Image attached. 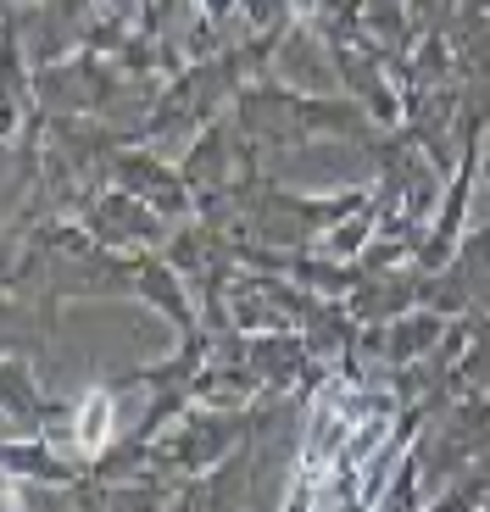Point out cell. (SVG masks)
Wrapping results in <instances>:
<instances>
[{"label": "cell", "instance_id": "cell-1", "mask_svg": "<svg viewBox=\"0 0 490 512\" xmlns=\"http://www.w3.org/2000/svg\"><path fill=\"white\" fill-rule=\"evenodd\" d=\"M479 145H485V123L463 117V151H457V179L452 190L440 195L435 218H429L424 240H418V273H440L446 262H457V245H463V218H468V195H474V179H479Z\"/></svg>", "mask_w": 490, "mask_h": 512}, {"label": "cell", "instance_id": "cell-5", "mask_svg": "<svg viewBox=\"0 0 490 512\" xmlns=\"http://www.w3.org/2000/svg\"><path fill=\"white\" fill-rule=\"evenodd\" d=\"M112 407H117V390H90V396L67 412L73 440H78V451H84V457H101V451L112 446Z\"/></svg>", "mask_w": 490, "mask_h": 512}, {"label": "cell", "instance_id": "cell-3", "mask_svg": "<svg viewBox=\"0 0 490 512\" xmlns=\"http://www.w3.org/2000/svg\"><path fill=\"white\" fill-rule=\"evenodd\" d=\"M106 173H112V184L134 190L140 201H151L168 223H184V218H195V212H201L190 179H184V167L162 162V156L140 151V145H117V151H106Z\"/></svg>", "mask_w": 490, "mask_h": 512}, {"label": "cell", "instance_id": "cell-8", "mask_svg": "<svg viewBox=\"0 0 490 512\" xmlns=\"http://www.w3.org/2000/svg\"><path fill=\"white\" fill-rule=\"evenodd\" d=\"M457 17V0H407V23H413V39L424 34H446Z\"/></svg>", "mask_w": 490, "mask_h": 512}, {"label": "cell", "instance_id": "cell-6", "mask_svg": "<svg viewBox=\"0 0 490 512\" xmlns=\"http://www.w3.org/2000/svg\"><path fill=\"white\" fill-rule=\"evenodd\" d=\"M51 412H67V407L39 401L34 373H28V362L12 351V357H6V418H12L17 429H39V418H51Z\"/></svg>", "mask_w": 490, "mask_h": 512}, {"label": "cell", "instance_id": "cell-4", "mask_svg": "<svg viewBox=\"0 0 490 512\" xmlns=\"http://www.w3.org/2000/svg\"><path fill=\"white\" fill-rule=\"evenodd\" d=\"M95 468H78V462L56 457L45 440H6V479H39V485H78Z\"/></svg>", "mask_w": 490, "mask_h": 512}, {"label": "cell", "instance_id": "cell-9", "mask_svg": "<svg viewBox=\"0 0 490 512\" xmlns=\"http://www.w3.org/2000/svg\"><path fill=\"white\" fill-rule=\"evenodd\" d=\"M140 6H145V0H106V12H112V17H134Z\"/></svg>", "mask_w": 490, "mask_h": 512}, {"label": "cell", "instance_id": "cell-2", "mask_svg": "<svg viewBox=\"0 0 490 512\" xmlns=\"http://www.w3.org/2000/svg\"><path fill=\"white\" fill-rule=\"evenodd\" d=\"M245 435V418L240 407H207V412H179V429L168 440L151 446V462L156 468H184V474H207L229 457V446Z\"/></svg>", "mask_w": 490, "mask_h": 512}, {"label": "cell", "instance_id": "cell-7", "mask_svg": "<svg viewBox=\"0 0 490 512\" xmlns=\"http://www.w3.org/2000/svg\"><path fill=\"white\" fill-rule=\"evenodd\" d=\"M390 340H379V346L390 351V357H418V351H435L440 346V334H446V318H440L435 307H424V312H401V318H390Z\"/></svg>", "mask_w": 490, "mask_h": 512}]
</instances>
